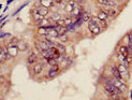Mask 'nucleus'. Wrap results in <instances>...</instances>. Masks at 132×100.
<instances>
[{
  "mask_svg": "<svg viewBox=\"0 0 132 100\" xmlns=\"http://www.w3.org/2000/svg\"><path fill=\"white\" fill-rule=\"evenodd\" d=\"M58 41L59 42H61V43H67V42H69L70 41V38H69V36H68V33H64V35H60L58 37Z\"/></svg>",
  "mask_w": 132,
  "mask_h": 100,
  "instance_id": "obj_17",
  "label": "nucleus"
},
{
  "mask_svg": "<svg viewBox=\"0 0 132 100\" xmlns=\"http://www.w3.org/2000/svg\"><path fill=\"white\" fill-rule=\"evenodd\" d=\"M59 72H60V66L59 65L52 66L51 68L48 69L47 73H46V78H47L48 80H53V79H55L56 76H58Z\"/></svg>",
  "mask_w": 132,
  "mask_h": 100,
  "instance_id": "obj_3",
  "label": "nucleus"
},
{
  "mask_svg": "<svg viewBox=\"0 0 132 100\" xmlns=\"http://www.w3.org/2000/svg\"><path fill=\"white\" fill-rule=\"evenodd\" d=\"M97 18H99V19H101V21H108L109 19V15L105 13L103 10H100L98 13H97V16H96Z\"/></svg>",
  "mask_w": 132,
  "mask_h": 100,
  "instance_id": "obj_15",
  "label": "nucleus"
},
{
  "mask_svg": "<svg viewBox=\"0 0 132 100\" xmlns=\"http://www.w3.org/2000/svg\"><path fill=\"white\" fill-rule=\"evenodd\" d=\"M1 9H2V4H1V3H0V10H1Z\"/></svg>",
  "mask_w": 132,
  "mask_h": 100,
  "instance_id": "obj_28",
  "label": "nucleus"
},
{
  "mask_svg": "<svg viewBox=\"0 0 132 100\" xmlns=\"http://www.w3.org/2000/svg\"><path fill=\"white\" fill-rule=\"evenodd\" d=\"M73 1H74L77 5H82L83 2H85V0H73Z\"/></svg>",
  "mask_w": 132,
  "mask_h": 100,
  "instance_id": "obj_23",
  "label": "nucleus"
},
{
  "mask_svg": "<svg viewBox=\"0 0 132 100\" xmlns=\"http://www.w3.org/2000/svg\"><path fill=\"white\" fill-rule=\"evenodd\" d=\"M31 12V19H32V22H37V21H39V19H41V18H43V16L39 13V11H38V9L37 8H31V10H30Z\"/></svg>",
  "mask_w": 132,
  "mask_h": 100,
  "instance_id": "obj_7",
  "label": "nucleus"
},
{
  "mask_svg": "<svg viewBox=\"0 0 132 100\" xmlns=\"http://www.w3.org/2000/svg\"><path fill=\"white\" fill-rule=\"evenodd\" d=\"M37 35L38 36H46L47 35V28L46 27H38L37 28Z\"/></svg>",
  "mask_w": 132,
  "mask_h": 100,
  "instance_id": "obj_18",
  "label": "nucleus"
},
{
  "mask_svg": "<svg viewBox=\"0 0 132 100\" xmlns=\"http://www.w3.org/2000/svg\"><path fill=\"white\" fill-rule=\"evenodd\" d=\"M60 18H62V15L59 13L58 11L57 12H50L48 14V19L51 21L52 24H55L57 21H59Z\"/></svg>",
  "mask_w": 132,
  "mask_h": 100,
  "instance_id": "obj_6",
  "label": "nucleus"
},
{
  "mask_svg": "<svg viewBox=\"0 0 132 100\" xmlns=\"http://www.w3.org/2000/svg\"><path fill=\"white\" fill-rule=\"evenodd\" d=\"M63 1H64V2H68V1H70V0H63Z\"/></svg>",
  "mask_w": 132,
  "mask_h": 100,
  "instance_id": "obj_29",
  "label": "nucleus"
},
{
  "mask_svg": "<svg viewBox=\"0 0 132 100\" xmlns=\"http://www.w3.org/2000/svg\"><path fill=\"white\" fill-rule=\"evenodd\" d=\"M116 67H117V69L119 70V72H120V74H121L122 79H123L126 82H128V80L130 79L129 68H128V67H126L125 65H122V64H117Z\"/></svg>",
  "mask_w": 132,
  "mask_h": 100,
  "instance_id": "obj_4",
  "label": "nucleus"
},
{
  "mask_svg": "<svg viewBox=\"0 0 132 100\" xmlns=\"http://www.w3.org/2000/svg\"><path fill=\"white\" fill-rule=\"evenodd\" d=\"M126 58H127V63H128L129 65H131V64H132V56H131V55H128Z\"/></svg>",
  "mask_w": 132,
  "mask_h": 100,
  "instance_id": "obj_24",
  "label": "nucleus"
},
{
  "mask_svg": "<svg viewBox=\"0 0 132 100\" xmlns=\"http://www.w3.org/2000/svg\"><path fill=\"white\" fill-rule=\"evenodd\" d=\"M8 9H9V8H8V5H6V6H5V8L3 9V13H4V12H6V11H8Z\"/></svg>",
  "mask_w": 132,
  "mask_h": 100,
  "instance_id": "obj_27",
  "label": "nucleus"
},
{
  "mask_svg": "<svg viewBox=\"0 0 132 100\" xmlns=\"http://www.w3.org/2000/svg\"><path fill=\"white\" fill-rule=\"evenodd\" d=\"M118 53L125 55V56H128L129 55V48H128V44H121L118 46Z\"/></svg>",
  "mask_w": 132,
  "mask_h": 100,
  "instance_id": "obj_11",
  "label": "nucleus"
},
{
  "mask_svg": "<svg viewBox=\"0 0 132 100\" xmlns=\"http://www.w3.org/2000/svg\"><path fill=\"white\" fill-rule=\"evenodd\" d=\"M32 73L36 75V76H39V75H41L42 74V72L44 70V67H43V64L42 63H36L35 65H32Z\"/></svg>",
  "mask_w": 132,
  "mask_h": 100,
  "instance_id": "obj_5",
  "label": "nucleus"
},
{
  "mask_svg": "<svg viewBox=\"0 0 132 100\" xmlns=\"http://www.w3.org/2000/svg\"><path fill=\"white\" fill-rule=\"evenodd\" d=\"M51 23V21L48 19V17H43L41 19H39V21L35 22V26H37V27H46V26H48Z\"/></svg>",
  "mask_w": 132,
  "mask_h": 100,
  "instance_id": "obj_8",
  "label": "nucleus"
},
{
  "mask_svg": "<svg viewBox=\"0 0 132 100\" xmlns=\"http://www.w3.org/2000/svg\"><path fill=\"white\" fill-rule=\"evenodd\" d=\"M63 2H64L63 0H54V3H55L56 5H59V6H60V5H61Z\"/></svg>",
  "mask_w": 132,
  "mask_h": 100,
  "instance_id": "obj_22",
  "label": "nucleus"
},
{
  "mask_svg": "<svg viewBox=\"0 0 132 100\" xmlns=\"http://www.w3.org/2000/svg\"><path fill=\"white\" fill-rule=\"evenodd\" d=\"M13 1H14V0H6V5H9V4H11Z\"/></svg>",
  "mask_w": 132,
  "mask_h": 100,
  "instance_id": "obj_26",
  "label": "nucleus"
},
{
  "mask_svg": "<svg viewBox=\"0 0 132 100\" xmlns=\"http://www.w3.org/2000/svg\"><path fill=\"white\" fill-rule=\"evenodd\" d=\"M6 18H8V15H6V16H0V24L3 23Z\"/></svg>",
  "mask_w": 132,
  "mask_h": 100,
  "instance_id": "obj_25",
  "label": "nucleus"
},
{
  "mask_svg": "<svg viewBox=\"0 0 132 100\" xmlns=\"http://www.w3.org/2000/svg\"><path fill=\"white\" fill-rule=\"evenodd\" d=\"M94 17V16H92ZM94 19L97 22V24L99 25V27H100L101 29H105V28H108V21H101V19H99L97 17H94Z\"/></svg>",
  "mask_w": 132,
  "mask_h": 100,
  "instance_id": "obj_16",
  "label": "nucleus"
},
{
  "mask_svg": "<svg viewBox=\"0 0 132 100\" xmlns=\"http://www.w3.org/2000/svg\"><path fill=\"white\" fill-rule=\"evenodd\" d=\"M39 2L41 3V5L45 6V8H48L51 9L53 5H54V0H39Z\"/></svg>",
  "mask_w": 132,
  "mask_h": 100,
  "instance_id": "obj_14",
  "label": "nucleus"
},
{
  "mask_svg": "<svg viewBox=\"0 0 132 100\" xmlns=\"http://www.w3.org/2000/svg\"><path fill=\"white\" fill-rule=\"evenodd\" d=\"M0 76H1V72H0Z\"/></svg>",
  "mask_w": 132,
  "mask_h": 100,
  "instance_id": "obj_30",
  "label": "nucleus"
},
{
  "mask_svg": "<svg viewBox=\"0 0 132 100\" xmlns=\"http://www.w3.org/2000/svg\"><path fill=\"white\" fill-rule=\"evenodd\" d=\"M0 16H2V15H0Z\"/></svg>",
  "mask_w": 132,
  "mask_h": 100,
  "instance_id": "obj_31",
  "label": "nucleus"
},
{
  "mask_svg": "<svg viewBox=\"0 0 132 100\" xmlns=\"http://www.w3.org/2000/svg\"><path fill=\"white\" fill-rule=\"evenodd\" d=\"M38 11H39V13L43 16V17H47L48 16V14H50V9L48 8H45V6H43V5H40V6H38Z\"/></svg>",
  "mask_w": 132,
  "mask_h": 100,
  "instance_id": "obj_12",
  "label": "nucleus"
},
{
  "mask_svg": "<svg viewBox=\"0 0 132 100\" xmlns=\"http://www.w3.org/2000/svg\"><path fill=\"white\" fill-rule=\"evenodd\" d=\"M16 45H17V49H18L19 52H25V51H27L28 48H29V45H28L27 42H25L24 40H19V39H18Z\"/></svg>",
  "mask_w": 132,
  "mask_h": 100,
  "instance_id": "obj_10",
  "label": "nucleus"
},
{
  "mask_svg": "<svg viewBox=\"0 0 132 100\" xmlns=\"http://www.w3.org/2000/svg\"><path fill=\"white\" fill-rule=\"evenodd\" d=\"M100 10H103L106 14L109 15V17H115L118 14V10L114 6H110V5H101V4H98Z\"/></svg>",
  "mask_w": 132,
  "mask_h": 100,
  "instance_id": "obj_2",
  "label": "nucleus"
},
{
  "mask_svg": "<svg viewBox=\"0 0 132 100\" xmlns=\"http://www.w3.org/2000/svg\"><path fill=\"white\" fill-rule=\"evenodd\" d=\"M5 61H6V58H5V56H3L2 54H0V65L4 64Z\"/></svg>",
  "mask_w": 132,
  "mask_h": 100,
  "instance_id": "obj_21",
  "label": "nucleus"
},
{
  "mask_svg": "<svg viewBox=\"0 0 132 100\" xmlns=\"http://www.w3.org/2000/svg\"><path fill=\"white\" fill-rule=\"evenodd\" d=\"M5 37H12L11 33H6V32H0V39H3Z\"/></svg>",
  "mask_w": 132,
  "mask_h": 100,
  "instance_id": "obj_20",
  "label": "nucleus"
},
{
  "mask_svg": "<svg viewBox=\"0 0 132 100\" xmlns=\"http://www.w3.org/2000/svg\"><path fill=\"white\" fill-rule=\"evenodd\" d=\"M39 61V56L37 54H35V53H31V54L28 55L27 57V64L28 66H32V65H35L36 63Z\"/></svg>",
  "mask_w": 132,
  "mask_h": 100,
  "instance_id": "obj_9",
  "label": "nucleus"
},
{
  "mask_svg": "<svg viewBox=\"0 0 132 100\" xmlns=\"http://www.w3.org/2000/svg\"><path fill=\"white\" fill-rule=\"evenodd\" d=\"M55 46L58 49L59 53H60L61 55H65V53H67V48H65V45H64L63 43H61V42H57V43L55 44Z\"/></svg>",
  "mask_w": 132,
  "mask_h": 100,
  "instance_id": "obj_13",
  "label": "nucleus"
},
{
  "mask_svg": "<svg viewBox=\"0 0 132 100\" xmlns=\"http://www.w3.org/2000/svg\"><path fill=\"white\" fill-rule=\"evenodd\" d=\"M28 3H29V1H26V2L24 3V4H22V5H21V6H19V8H18V9H17V10H16V11H15L14 13H13V16H15L16 14H18V13H19V12H21V11H22V10H23V9L25 8V6H26V5H28Z\"/></svg>",
  "mask_w": 132,
  "mask_h": 100,
  "instance_id": "obj_19",
  "label": "nucleus"
},
{
  "mask_svg": "<svg viewBox=\"0 0 132 100\" xmlns=\"http://www.w3.org/2000/svg\"><path fill=\"white\" fill-rule=\"evenodd\" d=\"M88 30L92 36H99L101 33V28L99 27V25L97 24V22L94 19V17H91V19L88 22Z\"/></svg>",
  "mask_w": 132,
  "mask_h": 100,
  "instance_id": "obj_1",
  "label": "nucleus"
}]
</instances>
